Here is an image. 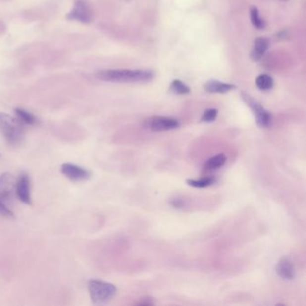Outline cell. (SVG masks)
Masks as SVG:
<instances>
[{"label":"cell","mask_w":306,"mask_h":306,"mask_svg":"<svg viewBox=\"0 0 306 306\" xmlns=\"http://www.w3.org/2000/svg\"><path fill=\"white\" fill-rule=\"evenodd\" d=\"M101 80L112 83H147L153 78V73L149 70L108 69L96 74Z\"/></svg>","instance_id":"1"},{"label":"cell","mask_w":306,"mask_h":306,"mask_svg":"<svg viewBox=\"0 0 306 306\" xmlns=\"http://www.w3.org/2000/svg\"><path fill=\"white\" fill-rule=\"evenodd\" d=\"M0 131L5 140L13 146H17L24 139V128L19 120L0 111Z\"/></svg>","instance_id":"2"},{"label":"cell","mask_w":306,"mask_h":306,"mask_svg":"<svg viewBox=\"0 0 306 306\" xmlns=\"http://www.w3.org/2000/svg\"><path fill=\"white\" fill-rule=\"evenodd\" d=\"M88 290L92 301L95 304H104L110 301L117 292L114 285L97 279L88 282Z\"/></svg>","instance_id":"3"},{"label":"cell","mask_w":306,"mask_h":306,"mask_svg":"<svg viewBox=\"0 0 306 306\" xmlns=\"http://www.w3.org/2000/svg\"><path fill=\"white\" fill-rule=\"evenodd\" d=\"M242 98L244 101V102L249 106L251 110H253L256 121H257V124L260 128H268L271 123V114L268 112V110H265L263 106L261 105L257 101L254 100L253 97H251L247 94L243 93Z\"/></svg>","instance_id":"4"},{"label":"cell","mask_w":306,"mask_h":306,"mask_svg":"<svg viewBox=\"0 0 306 306\" xmlns=\"http://www.w3.org/2000/svg\"><path fill=\"white\" fill-rule=\"evenodd\" d=\"M145 127L153 132H161L177 129L180 127V122L173 118L154 116L145 121Z\"/></svg>","instance_id":"5"},{"label":"cell","mask_w":306,"mask_h":306,"mask_svg":"<svg viewBox=\"0 0 306 306\" xmlns=\"http://www.w3.org/2000/svg\"><path fill=\"white\" fill-rule=\"evenodd\" d=\"M67 18L72 21H78L83 24H88L92 21V12L85 0H76L71 11L67 14Z\"/></svg>","instance_id":"6"},{"label":"cell","mask_w":306,"mask_h":306,"mask_svg":"<svg viewBox=\"0 0 306 306\" xmlns=\"http://www.w3.org/2000/svg\"><path fill=\"white\" fill-rule=\"evenodd\" d=\"M63 174L73 182H84L92 176V172L86 168L72 163H64L61 166Z\"/></svg>","instance_id":"7"},{"label":"cell","mask_w":306,"mask_h":306,"mask_svg":"<svg viewBox=\"0 0 306 306\" xmlns=\"http://www.w3.org/2000/svg\"><path fill=\"white\" fill-rule=\"evenodd\" d=\"M30 179L26 173L20 174L19 177L15 182V193L16 196L26 205H32L31 197V185Z\"/></svg>","instance_id":"8"},{"label":"cell","mask_w":306,"mask_h":306,"mask_svg":"<svg viewBox=\"0 0 306 306\" xmlns=\"http://www.w3.org/2000/svg\"><path fill=\"white\" fill-rule=\"evenodd\" d=\"M15 179L14 176L5 172L0 176V200L5 203L9 202L15 193Z\"/></svg>","instance_id":"9"},{"label":"cell","mask_w":306,"mask_h":306,"mask_svg":"<svg viewBox=\"0 0 306 306\" xmlns=\"http://www.w3.org/2000/svg\"><path fill=\"white\" fill-rule=\"evenodd\" d=\"M276 273L283 279L291 280L296 276V270L292 262L287 258H283L276 266Z\"/></svg>","instance_id":"10"},{"label":"cell","mask_w":306,"mask_h":306,"mask_svg":"<svg viewBox=\"0 0 306 306\" xmlns=\"http://www.w3.org/2000/svg\"><path fill=\"white\" fill-rule=\"evenodd\" d=\"M268 45H269V43H268V39L263 38V37L256 39L255 42H254L252 54H251L252 59L254 61L260 60L263 57L264 54L267 51Z\"/></svg>","instance_id":"11"},{"label":"cell","mask_w":306,"mask_h":306,"mask_svg":"<svg viewBox=\"0 0 306 306\" xmlns=\"http://www.w3.org/2000/svg\"><path fill=\"white\" fill-rule=\"evenodd\" d=\"M204 88L208 93H217V94H225L235 88L234 85L225 84L217 80H210L204 85Z\"/></svg>","instance_id":"12"},{"label":"cell","mask_w":306,"mask_h":306,"mask_svg":"<svg viewBox=\"0 0 306 306\" xmlns=\"http://www.w3.org/2000/svg\"><path fill=\"white\" fill-rule=\"evenodd\" d=\"M225 162H226V157L225 154L223 153L216 154L214 157H211L209 160L206 161L204 165V169L207 171H214L216 169L223 167L225 165Z\"/></svg>","instance_id":"13"},{"label":"cell","mask_w":306,"mask_h":306,"mask_svg":"<svg viewBox=\"0 0 306 306\" xmlns=\"http://www.w3.org/2000/svg\"><path fill=\"white\" fill-rule=\"evenodd\" d=\"M14 112H15L16 116H17L18 120L22 123L27 125H36L38 123L37 118L34 114H32L31 112L27 111V110L21 109V108H16L14 110Z\"/></svg>","instance_id":"14"},{"label":"cell","mask_w":306,"mask_h":306,"mask_svg":"<svg viewBox=\"0 0 306 306\" xmlns=\"http://www.w3.org/2000/svg\"><path fill=\"white\" fill-rule=\"evenodd\" d=\"M256 85L259 90L268 91L272 88L274 81L272 77H269L268 75H260L256 79Z\"/></svg>","instance_id":"15"},{"label":"cell","mask_w":306,"mask_h":306,"mask_svg":"<svg viewBox=\"0 0 306 306\" xmlns=\"http://www.w3.org/2000/svg\"><path fill=\"white\" fill-rule=\"evenodd\" d=\"M215 182V179L214 177L202 178L200 180H187V183L190 186L194 188H206V187L211 186Z\"/></svg>","instance_id":"16"},{"label":"cell","mask_w":306,"mask_h":306,"mask_svg":"<svg viewBox=\"0 0 306 306\" xmlns=\"http://www.w3.org/2000/svg\"><path fill=\"white\" fill-rule=\"evenodd\" d=\"M170 89L172 93H174L176 95H187L191 92L190 87L187 86L186 84H184L183 82L178 80V79L172 81L171 86H170Z\"/></svg>","instance_id":"17"},{"label":"cell","mask_w":306,"mask_h":306,"mask_svg":"<svg viewBox=\"0 0 306 306\" xmlns=\"http://www.w3.org/2000/svg\"><path fill=\"white\" fill-rule=\"evenodd\" d=\"M251 20H252V23H253V24H254L256 28H265L266 24H265V22H264L263 20L259 17L258 10L257 7H253V8L251 9Z\"/></svg>","instance_id":"18"},{"label":"cell","mask_w":306,"mask_h":306,"mask_svg":"<svg viewBox=\"0 0 306 306\" xmlns=\"http://www.w3.org/2000/svg\"><path fill=\"white\" fill-rule=\"evenodd\" d=\"M217 117V110L215 109H208L206 110L202 117H201V121L203 122H212L216 119Z\"/></svg>","instance_id":"19"},{"label":"cell","mask_w":306,"mask_h":306,"mask_svg":"<svg viewBox=\"0 0 306 306\" xmlns=\"http://www.w3.org/2000/svg\"><path fill=\"white\" fill-rule=\"evenodd\" d=\"M0 215L6 217V218H14V217L13 212L6 206V203L1 200H0Z\"/></svg>","instance_id":"20"},{"label":"cell","mask_w":306,"mask_h":306,"mask_svg":"<svg viewBox=\"0 0 306 306\" xmlns=\"http://www.w3.org/2000/svg\"><path fill=\"white\" fill-rule=\"evenodd\" d=\"M137 305L138 306H153V302L151 298H144Z\"/></svg>","instance_id":"21"},{"label":"cell","mask_w":306,"mask_h":306,"mask_svg":"<svg viewBox=\"0 0 306 306\" xmlns=\"http://www.w3.org/2000/svg\"><path fill=\"white\" fill-rule=\"evenodd\" d=\"M172 205L173 206H176V207H180L182 206V201L181 200H174L172 201Z\"/></svg>","instance_id":"22"},{"label":"cell","mask_w":306,"mask_h":306,"mask_svg":"<svg viewBox=\"0 0 306 306\" xmlns=\"http://www.w3.org/2000/svg\"><path fill=\"white\" fill-rule=\"evenodd\" d=\"M281 1H287V0H281Z\"/></svg>","instance_id":"23"}]
</instances>
